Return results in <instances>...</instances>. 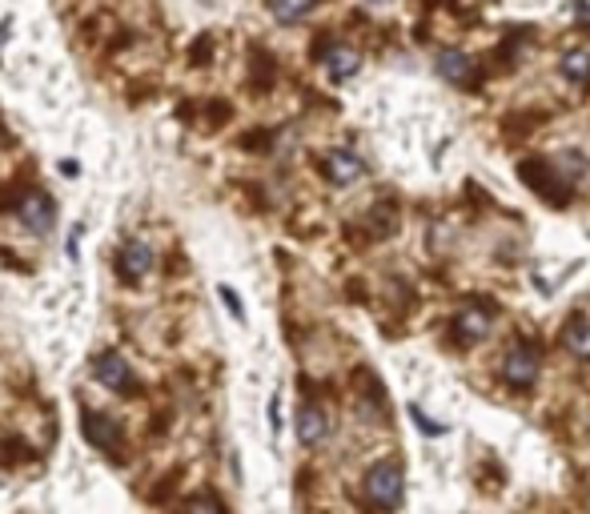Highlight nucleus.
I'll list each match as a JSON object with an SVG mask.
<instances>
[{
	"label": "nucleus",
	"instance_id": "obj_1",
	"mask_svg": "<svg viewBox=\"0 0 590 514\" xmlns=\"http://www.w3.org/2000/svg\"><path fill=\"white\" fill-rule=\"evenodd\" d=\"M402 486H406V478H402V466H398L394 458L374 462V466L366 470V482H362L366 502H370L374 510H398V502H402Z\"/></svg>",
	"mask_w": 590,
	"mask_h": 514
},
{
	"label": "nucleus",
	"instance_id": "obj_2",
	"mask_svg": "<svg viewBox=\"0 0 590 514\" xmlns=\"http://www.w3.org/2000/svg\"><path fill=\"white\" fill-rule=\"evenodd\" d=\"M538 366H542V358H538V346H530V342H518L506 358H502V382L510 386V390H530L534 382H538Z\"/></svg>",
	"mask_w": 590,
	"mask_h": 514
},
{
	"label": "nucleus",
	"instance_id": "obj_3",
	"mask_svg": "<svg viewBox=\"0 0 590 514\" xmlns=\"http://www.w3.org/2000/svg\"><path fill=\"white\" fill-rule=\"evenodd\" d=\"M518 173H522V181H526V185H534V193H542V197H546V201H554V205H562V201L570 197V193H566L570 185L554 173V165H550L546 157H526V161L518 165Z\"/></svg>",
	"mask_w": 590,
	"mask_h": 514
},
{
	"label": "nucleus",
	"instance_id": "obj_4",
	"mask_svg": "<svg viewBox=\"0 0 590 514\" xmlns=\"http://www.w3.org/2000/svg\"><path fill=\"white\" fill-rule=\"evenodd\" d=\"M93 378L105 386V390H113V394H137V378H133V370H129V362L121 358V354H97L93 358Z\"/></svg>",
	"mask_w": 590,
	"mask_h": 514
},
{
	"label": "nucleus",
	"instance_id": "obj_5",
	"mask_svg": "<svg viewBox=\"0 0 590 514\" xmlns=\"http://www.w3.org/2000/svg\"><path fill=\"white\" fill-rule=\"evenodd\" d=\"M17 217H21V225H29L33 233H49V229L57 225V205H53L49 193L29 189V193L17 201Z\"/></svg>",
	"mask_w": 590,
	"mask_h": 514
},
{
	"label": "nucleus",
	"instance_id": "obj_6",
	"mask_svg": "<svg viewBox=\"0 0 590 514\" xmlns=\"http://www.w3.org/2000/svg\"><path fill=\"white\" fill-rule=\"evenodd\" d=\"M490 330H494V314H490L486 306H466V310H458V318H454V338H458L462 346H478Z\"/></svg>",
	"mask_w": 590,
	"mask_h": 514
},
{
	"label": "nucleus",
	"instance_id": "obj_7",
	"mask_svg": "<svg viewBox=\"0 0 590 514\" xmlns=\"http://www.w3.org/2000/svg\"><path fill=\"white\" fill-rule=\"evenodd\" d=\"M117 270H121L125 282H145V278L153 274V249H149L145 241H129V245H121V253H117Z\"/></svg>",
	"mask_w": 590,
	"mask_h": 514
},
{
	"label": "nucleus",
	"instance_id": "obj_8",
	"mask_svg": "<svg viewBox=\"0 0 590 514\" xmlns=\"http://www.w3.org/2000/svg\"><path fill=\"white\" fill-rule=\"evenodd\" d=\"M322 169H326V177H330L334 185H354V181L366 177V161H362L354 149H334V153H326Z\"/></svg>",
	"mask_w": 590,
	"mask_h": 514
},
{
	"label": "nucleus",
	"instance_id": "obj_9",
	"mask_svg": "<svg viewBox=\"0 0 590 514\" xmlns=\"http://www.w3.org/2000/svg\"><path fill=\"white\" fill-rule=\"evenodd\" d=\"M322 65H326L330 81H350V77H358V69H362V57H358V49H350V45L334 41V45L322 53Z\"/></svg>",
	"mask_w": 590,
	"mask_h": 514
},
{
	"label": "nucleus",
	"instance_id": "obj_10",
	"mask_svg": "<svg viewBox=\"0 0 590 514\" xmlns=\"http://www.w3.org/2000/svg\"><path fill=\"white\" fill-rule=\"evenodd\" d=\"M298 438H302L306 446H322V442L330 438V414H326L318 402H306V406L298 410Z\"/></svg>",
	"mask_w": 590,
	"mask_h": 514
},
{
	"label": "nucleus",
	"instance_id": "obj_11",
	"mask_svg": "<svg viewBox=\"0 0 590 514\" xmlns=\"http://www.w3.org/2000/svg\"><path fill=\"white\" fill-rule=\"evenodd\" d=\"M434 65H438V73H442L450 85H470V81H474V61H470L462 49H438V53H434Z\"/></svg>",
	"mask_w": 590,
	"mask_h": 514
},
{
	"label": "nucleus",
	"instance_id": "obj_12",
	"mask_svg": "<svg viewBox=\"0 0 590 514\" xmlns=\"http://www.w3.org/2000/svg\"><path fill=\"white\" fill-rule=\"evenodd\" d=\"M85 438L101 450H117L121 446V426L109 414H85Z\"/></svg>",
	"mask_w": 590,
	"mask_h": 514
},
{
	"label": "nucleus",
	"instance_id": "obj_13",
	"mask_svg": "<svg viewBox=\"0 0 590 514\" xmlns=\"http://www.w3.org/2000/svg\"><path fill=\"white\" fill-rule=\"evenodd\" d=\"M558 73H562L566 85L586 89V85H590V49H570V53H562Z\"/></svg>",
	"mask_w": 590,
	"mask_h": 514
},
{
	"label": "nucleus",
	"instance_id": "obj_14",
	"mask_svg": "<svg viewBox=\"0 0 590 514\" xmlns=\"http://www.w3.org/2000/svg\"><path fill=\"white\" fill-rule=\"evenodd\" d=\"M562 346L566 354H574L578 362H590V318H570L566 330H562Z\"/></svg>",
	"mask_w": 590,
	"mask_h": 514
},
{
	"label": "nucleus",
	"instance_id": "obj_15",
	"mask_svg": "<svg viewBox=\"0 0 590 514\" xmlns=\"http://www.w3.org/2000/svg\"><path fill=\"white\" fill-rule=\"evenodd\" d=\"M554 165V173L566 181V185H574V181H582L586 173H590V157L582 153V149H566L558 161H550Z\"/></svg>",
	"mask_w": 590,
	"mask_h": 514
},
{
	"label": "nucleus",
	"instance_id": "obj_16",
	"mask_svg": "<svg viewBox=\"0 0 590 514\" xmlns=\"http://www.w3.org/2000/svg\"><path fill=\"white\" fill-rule=\"evenodd\" d=\"M314 9H318V0H269V13H273V21H281V25L302 21V17H310Z\"/></svg>",
	"mask_w": 590,
	"mask_h": 514
},
{
	"label": "nucleus",
	"instance_id": "obj_17",
	"mask_svg": "<svg viewBox=\"0 0 590 514\" xmlns=\"http://www.w3.org/2000/svg\"><path fill=\"white\" fill-rule=\"evenodd\" d=\"M185 514H221V506H217V498L201 494V498H193V502L185 506Z\"/></svg>",
	"mask_w": 590,
	"mask_h": 514
},
{
	"label": "nucleus",
	"instance_id": "obj_18",
	"mask_svg": "<svg viewBox=\"0 0 590 514\" xmlns=\"http://www.w3.org/2000/svg\"><path fill=\"white\" fill-rule=\"evenodd\" d=\"M221 302H225V306H229V310H233V318H237V322H241V318H245V310H241V302H237V294H233V290H229V286H221Z\"/></svg>",
	"mask_w": 590,
	"mask_h": 514
},
{
	"label": "nucleus",
	"instance_id": "obj_19",
	"mask_svg": "<svg viewBox=\"0 0 590 514\" xmlns=\"http://www.w3.org/2000/svg\"><path fill=\"white\" fill-rule=\"evenodd\" d=\"M410 418H414V422H418V426H422L426 434H438V430H442V426H434V422H430V418H426V414H422L418 406H410Z\"/></svg>",
	"mask_w": 590,
	"mask_h": 514
},
{
	"label": "nucleus",
	"instance_id": "obj_20",
	"mask_svg": "<svg viewBox=\"0 0 590 514\" xmlns=\"http://www.w3.org/2000/svg\"><path fill=\"white\" fill-rule=\"evenodd\" d=\"M574 17H578L582 25H590V0H574Z\"/></svg>",
	"mask_w": 590,
	"mask_h": 514
},
{
	"label": "nucleus",
	"instance_id": "obj_21",
	"mask_svg": "<svg viewBox=\"0 0 590 514\" xmlns=\"http://www.w3.org/2000/svg\"><path fill=\"white\" fill-rule=\"evenodd\" d=\"M370 5H386V0H370Z\"/></svg>",
	"mask_w": 590,
	"mask_h": 514
},
{
	"label": "nucleus",
	"instance_id": "obj_22",
	"mask_svg": "<svg viewBox=\"0 0 590 514\" xmlns=\"http://www.w3.org/2000/svg\"><path fill=\"white\" fill-rule=\"evenodd\" d=\"M586 510H590V494H586Z\"/></svg>",
	"mask_w": 590,
	"mask_h": 514
}]
</instances>
